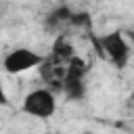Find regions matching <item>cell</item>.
<instances>
[{
    "instance_id": "7",
    "label": "cell",
    "mask_w": 134,
    "mask_h": 134,
    "mask_svg": "<svg viewBox=\"0 0 134 134\" xmlns=\"http://www.w3.org/2000/svg\"><path fill=\"white\" fill-rule=\"evenodd\" d=\"M88 63L82 59V57H77V54H73L69 61H67V65H65V75H69V77H86L88 75Z\"/></svg>"
},
{
    "instance_id": "10",
    "label": "cell",
    "mask_w": 134,
    "mask_h": 134,
    "mask_svg": "<svg viewBox=\"0 0 134 134\" xmlns=\"http://www.w3.org/2000/svg\"><path fill=\"white\" fill-rule=\"evenodd\" d=\"M130 105H134V92L130 94Z\"/></svg>"
},
{
    "instance_id": "5",
    "label": "cell",
    "mask_w": 134,
    "mask_h": 134,
    "mask_svg": "<svg viewBox=\"0 0 134 134\" xmlns=\"http://www.w3.org/2000/svg\"><path fill=\"white\" fill-rule=\"evenodd\" d=\"M69 100H82L86 96V77H63V90H61Z\"/></svg>"
},
{
    "instance_id": "9",
    "label": "cell",
    "mask_w": 134,
    "mask_h": 134,
    "mask_svg": "<svg viewBox=\"0 0 134 134\" xmlns=\"http://www.w3.org/2000/svg\"><path fill=\"white\" fill-rule=\"evenodd\" d=\"M0 105H2V107H8V105H10L8 94H6V90H4V84H2V77H0Z\"/></svg>"
},
{
    "instance_id": "3",
    "label": "cell",
    "mask_w": 134,
    "mask_h": 134,
    "mask_svg": "<svg viewBox=\"0 0 134 134\" xmlns=\"http://www.w3.org/2000/svg\"><path fill=\"white\" fill-rule=\"evenodd\" d=\"M44 54L31 50V48H25V46H19V48H13L4 61H2V67L6 73L15 75V73H23V71H29V69H38L42 63H44Z\"/></svg>"
},
{
    "instance_id": "6",
    "label": "cell",
    "mask_w": 134,
    "mask_h": 134,
    "mask_svg": "<svg viewBox=\"0 0 134 134\" xmlns=\"http://www.w3.org/2000/svg\"><path fill=\"white\" fill-rule=\"evenodd\" d=\"M73 54H75V50H73V44L67 40V36H65V34H59V36H57V40L52 42L50 57H52V59H57V61H63V63H67V61H69Z\"/></svg>"
},
{
    "instance_id": "2",
    "label": "cell",
    "mask_w": 134,
    "mask_h": 134,
    "mask_svg": "<svg viewBox=\"0 0 134 134\" xmlns=\"http://www.w3.org/2000/svg\"><path fill=\"white\" fill-rule=\"evenodd\" d=\"M21 111L31 115V117H40V119L52 117L54 111H57L54 90H50V88H36L31 92H27V96L23 98Z\"/></svg>"
},
{
    "instance_id": "8",
    "label": "cell",
    "mask_w": 134,
    "mask_h": 134,
    "mask_svg": "<svg viewBox=\"0 0 134 134\" xmlns=\"http://www.w3.org/2000/svg\"><path fill=\"white\" fill-rule=\"evenodd\" d=\"M71 25L73 27H86V29H90V25H92L90 15L88 13H73L71 15Z\"/></svg>"
},
{
    "instance_id": "4",
    "label": "cell",
    "mask_w": 134,
    "mask_h": 134,
    "mask_svg": "<svg viewBox=\"0 0 134 134\" xmlns=\"http://www.w3.org/2000/svg\"><path fill=\"white\" fill-rule=\"evenodd\" d=\"M71 15H73V10L65 4L52 8L46 15V29H61L65 25H71Z\"/></svg>"
},
{
    "instance_id": "1",
    "label": "cell",
    "mask_w": 134,
    "mask_h": 134,
    "mask_svg": "<svg viewBox=\"0 0 134 134\" xmlns=\"http://www.w3.org/2000/svg\"><path fill=\"white\" fill-rule=\"evenodd\" d=\"M98 54H103L109 63H113L117 69H124L130 61V44L121 31H109L98 38H92Z\"/></svg>"
},
{
    "instance_id": "11",
    "label": "cell",
    "mask_w": 134,
    "mask_h": 134,
    "mask_svg": "<svg viewBox=\"0 0 134 134\" xmlns=\"http://www.w3.org/2000/svg\"><path fill=\"white\" fill-rule=\"evenodd\" d=\"M128 36H130V40H132V42H134V29H132V31H130V34H128Z\"/></svg>"
}]
</instances>
